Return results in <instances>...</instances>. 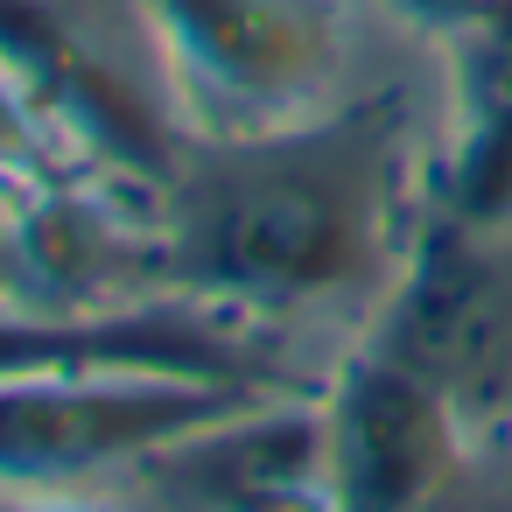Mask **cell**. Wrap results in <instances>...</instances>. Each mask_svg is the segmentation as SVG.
Segmentation results:
<instances>
[{"instance_id":"cell-1","label":"cell","mask_w":512,"mask_h":512,"mask_svg":"<svg viewBox=\"0 0 512 512\" xmlns=\"http://www.w3.org/2000/svg\"><path fill=\"white\" fill-rule=\"evenodd\" d=\"M435 141L414 85L330 99L267 134H211L162 190L169 288L253 316H379L428 211Z\"/></svg>"},{"instance_id":"cell-2","label":"cell","mask_w":512,"mask_h":512,"mask_svg":"<svg viewBox=\"0 0 512 512\" xmlns=\"http://www.w3.org/2000/svg\"><path fill=\"white\" fill-rule=\"evenodd\" d=\"M211 134H267L337 99L351 0H134Z\"/></svg>"},{"instance_id":"cell-3","label":"cell","mask_w":512,"mask_h":512,"mask_svg":"<svg viewBox=\"0 0 512 512\" xmlns=\"http://www.w3.org/2000/svg\"><path fill=\"white\" fill-rule=\"evenodd\" d=\"M365 344L421 372L470 428H512V218L428 211Z\"/></svg>"},{"instance_id":"cell-4","label":"cell","mask_w":512,"mask_h":512,"mask_svg":"<svg viewBox=\"0 0 512 512\" xmlns=\"http://www.w3.org/2000/svg\"><path fill=\"white\" fill-rule=\"evenodd\" d=\"M253 400L267 393L176 372L0 379V491H71L99 470L148 463Z\"/></svg>"},{"instance_id":"cell-5","label":"cell","mask_w":512,"mask_h":512,"mask_svg":"<svg viewBox=\"0 0 512 512\" xmlns=\"http://www.w3.org/2000/svg\"><path fill=\"white\" fill-rule=\"evenodd\" d=\"M85 372H176V379H232L260 393L288 386L267 316L204 295L0 316V379H85Z\"/></svg>"},{"instance_id":"cell-6","label":"cell","mask_w":512,"mask_h":512,"mask_svg":"<svg viewBox=\"0 0 512 512\" xmlns=\"http://www.w3.org/2000/svg\"><path fill=\"white\" fill-rule=\"evenodd\" d=\"M0 85L57 134L78 169H99L106 183L162 204L183 148L162 134L134 78L71 29L57 0H0Z\"/></svg>"},{"instance_id":"cell-7","label":"cell","mask_w":512,"mask_h":512,"mask_svg":"<svg viewBox=\"0 0 512 512\" xmlns=\"http://www.w3.org/2000/svg\"><path fill=\"white\" fill-rule=\"evenodd\" d=\"M337 512H421L470 456L477 428L407 365L365 337L337 358L323 386Z\"/></svg>"},{"instance_id":"cell-8","label":"cell","mask_w":512,"mask_h":512,"mask_svg":"<svg viewBox=\"0 0 512 512\" xmlns=\"http://www.w3.org/2000/svg\"><path fill=\"white\" fill-rule=\"evenodd\" d=\"M176 512H337L323 393L253 400L141 463Z\"/></svg>"},{"instance_id":"cell-9","label":"cell","mask_w":512,"mask_h":512,"mask_svg":"<svg viewBox=\"0 0 512 512\" xmlns=\"http://www.w3.org/2000/svg\"><path fill=\"white\" fill-rule=\"evenodd\" d=\"M421 512H512V428H477L463 470Z\"/></svg>"},{"instance_id":"cell-10","label":"cell","mask_w":512,"mask_h":512,"mask_svg":"<svg viewBox=\"0 0 512 512\" xmlns=\"http://www.w3.org/2000/svg\"><path fill=\"white\" fill-rule=\"evenodd\" d=\"M386 15L407 22L414 36H428V43L442 50V43H456V36H470V29L512 15V0H386Z\"/></svg>"},{"instance_id":"cell-11","label":"cell","mask_w":512,"mask_h":512,"mask_svg":"<svg viewBox=\"0 0 512 512\" xmlns=\"http://www.w3.org/2000/svg\"><path fill=\"white\" fill-rule=\"evenodd\" d=\"M0 512H99L71 491H0Z\"/></svg>"}]
</instances>
